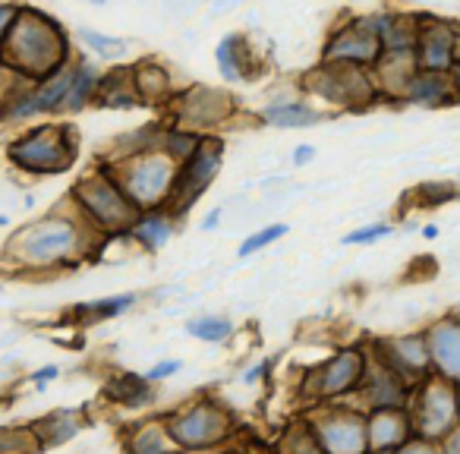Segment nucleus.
<instances>
[{
  "label": "nucleus",
  "instance_id": "nucleus-1",
  "mask_svg": "<svg viewBox=\"0 0 460 454\" xmlns=\"http://www.w3.org/2000/svg\"><path fill=\"white\" fill-rule=\"evenodd\" d=\"M108 240L92 231L70 202H64L60 209L16 227L4 246V263L29 275H58L79 269Z\"/></svg>",
  "mask_w": 460,
  "mask_h": 454
},
{
  "label": "nucleus",
  "instance_id": "nucleus-2",
  "mask_svg": "<svg viewBox=\"0 0 460 454\" xmlns=\"http://www.w3.org/2000/svg\"><path fill=\"white\" fill-rule=\"evenodd\" d=\"M73 58H76V45H73L70 29L48 10L35 4H20V13L0 45V70L39 83L70 64Z\"/></svg>",
  "mask_w": 460,
  "mask_h": 454
},
{
  "label": "nucleus",
  "instance_id": "nucleus-3",
  "mask_svg": "<svg viewBox=\"0 0 460 454\" xmlns=\"http://www.w3.org/2000/svg\"><path fill=\"white\" fill-rule=\"evenodd\" d=\"M4 158L22 177H60L79 161V133L66 117H45L16 129L4 146Z\"/></svg>",
  "mask_w": 460,
  "mask_h": 454
},
{
  "label": "nucleus",
  "instance_id": "nucleus-4",
  "mask_svg": "<svg viewBox=\"0 0 460 454\" xmlns=\"http://www.w3.org/2000/svg\"><path fill=\"white\" fill-rule=\"evenodd\" d=\"M66 202H70L73 209H76V215L89 224L92 231L102 234L104 240H120L123 234L129 231V224L136 221V215H139V209H136L127 192H123L114 167L102 158H98L89 171L73 180Z\"/></svg>",
  "mask_w": 460,
  "mask_h": 454
},
{
  "label": "nucleus",
  "instance_id": "nucleus-5",
  "mask_svg": "<svg viewBox=\"0 0 460 454\" xmlns=\"http://www.w3.org/2000/svg\"><path fill=\"white\" fill-rule=\"evenodd\" d=\"M300 92L315 102L328 117L332 114H363V111L382 104L376 76L369 67H347V64H315L303 73Z\"/></svg>",
  "mask_w": 460,
  "mask_h": 454
},
{
  "label": "nucleus",
  "instance_id": "nucleus-6",
  "mask_svg": "<svg viewBox=\"0 0 460 454\" xmlns=\"http://www.w3.org/2000/svg\"><path fill=\"white\" fill-rule=\"evenodd\" d=\"M161 420H164V429L177 451H217L237 432V420L217 397H196V401L171 410Z\"/></svg>",
  "mask_w": 460,
  "mask_h": 454
},
{
  "label": "nucleus",
  "instance_id": "nucleus-7",
  "mask_svg": "<svg viewBox=\"0 0 460 454\" xmlns=\"http://www.w3.org/2000/svg\"><path fill=\"white\" fill-rule=\"evenodd\" d=\"M240 111H243V104H240V98L234 92L205 83H190L180 85L177 95L171 98V104H167L161 117L192 127L199 133H217V129L237 120Z\"/></svg>",
  "mask_w": 460,
  "mask_h": 454
},
{
  "label": "nucleus",
  "instance_id": "nucleus-8",
  "mask_svg": "<svg viewBox=\"0 0 460 454\" xmlns=\"http://www.w3.org/2000/svg\"><path fill=\"white\" fill-rule=\"evenodd\" d=\"M108 165L114 167L123 192H127L129 202L139 211L167 205L171 190H173V177H177V161H171L164 152L129 155V158H120V161H108Z\"/></svg>",
  "mask_w": 460,
  "mask_h": 454
},
{
  "label": "nucleus",
  "instance_id": "nucleus-9",
  "mask_svg": "<svg viewBox=\"0 0 460 454\" xmlns=\"http://www.w3.org/2000/svg\"><path fill=\"white\" fill-rule=\"evenodd\" d=\"M224 155H227V142L221 133H208L202 139V146L190 155L186 161L177 165V177H173V190L167 199V209L183 221L196 202L211 190V183L217 180L224 167Z\"/></svg>",
  "mask_w": 460,
  "mask_h": 454
},
{
  "label": "nucleus",
  "instance_id": "nucleus-10",
  "mask_svg": "<svg viewBox=\"0 0 460 454\" xmlns=\"http://www.w3.org/2000/svg\"><path fill=\"white\" fill-rule=\"evenodd\" d=\"M366 363H369V347L366 344H347L341 351H334L328 360H322L315 369L306 372V385L303 395L313 404H328V401H344L359 391L366 378Z\"/></svg>",
  "mask_w": 460,
  "mask_h": 454
},
{
  "label": "nucleus",
  "instance_id": "nucleus-11",
  "mask_svg": "<svg viewBox=\"0 0 460 454\" xmlns=\"http://www.w3.org/2000/svg\"><path fill=\"white\" fill-rule=\"evenodd\" d=\"M407 410H410V420H413V432L441 441L447 432H454L460 426L457 385L438 376H426L422 382L413 385Z\"/></svg>",
  "mask_w": 460,
  "mask_h": 454
},
{
  "label": "nucleus",
  "instance_id": "nucleus-12",
  "mask_svg": "<svg viewBox=\"0 0 460 454\" xmlns=\"http://www.w3.org/2000/svg\"><path fill=\"white\" fill-rule=\"evenodd\" d=\"M319 445L325 454H369V432H366V410L357 404H315L309 410Z\"/></svg>",
  "mask_w": 460,
  "mask_h": 454
},
{
  "label": "nucleus",
  "instance_id": "nucleus-13",
  "mask_svg": "<svg viewBox=\"0 0 460 454\" xmlns=\"http://www.w3.org/2000/svg\"><path fill=\"white\" fill-rule=\"evenodd\" d=\"M382 58V45L369 29L359 22V16H347V20L334 22L328 29L325 41H322V64H347V67H376Z\"/></svg>",
  "mask_w": 460,
  "mask_h": 454
},
{
  "label": "nucleus",
  "instance_id": "nucleus-14",
  "mask_svg": "<svg viewBox=\"0 0 460 454\" xmlns=\"http://www.w3.org/2000/svg\"><path fill=\"white\" fill-rule=\"evenodd\" d=\"M460 48V22L445 16L420 13V41H416V67L420 70L447 73L457 60Z\"/></svg>",
  "mask_w": 460,
  "mask_h": 454
},
{
  "label": "nucleus",
  "instance_id": "nucleus-15",
  "mask_svg": "<svg viewBox=\"0 0 460 454\" xmlns=\"http://www.w3.org/2000/svg\"><path fill=\"white\" fill-rule=\"evenodd\" d=\"M410 395H413V385L403 376H397L382 357L369 347V363H366V378L359 385L357 407L363 410H382V407H407Z\"/></svg>",
  "mask_w": 460,
  "mask_h": 454
},
{
  "label": "nucleus",
  "instance_id": "nucleus-16",
  "mask_svg": "<svg viewBox=\"0 0 460 454\" xmlns=\"http://www.w3.org/2000/svg\"><path fill=\"white\" fill-rule=\"evenodd\" d=\"M372 351L397 372L410 385L422 382L426 376H432V360H429V341L426 332H410V334H391V338L372 341Z\"/></svg>",
  "mask_w": 460,
  "mask_h": 454
},
{
  "label": "nucleus",
  "instance_id": "nucleus-17",
  "mask_svg": "<svg viewBox=\"0 0 460 454\" xmlns=\"http://www.w3.org/2000/svg\"><path fill=\"white\" fill-rule=\"evenodd\" d=\"M129 79H133V92L142 108H155L161 114H164V108L180 89L173 70L161 58H155V54L129 60Z\"/></svg>",
  "mask_w": 460,
  "mask_h": 454
},
{
  "label": "nucleus",
  "instance_id": "nucleus-18",
  "mask_svg": "<svg viewBox=\"0 0 460 454\" xmlns=\"http://www.w3.org/2000/svg\"><path fill=\"white\" fill-rule=\"evenodd\" d=\"M429 341V360H432V376L447 378L460 385V322L451 313L432 319L426 328Z\"/></svg>",
  "mask_w": 460,
  "mask_h": 454
},
{
  "label": "nucleus",
  "instance_id": "nucleus-19",
  "mask_svg": "<svg viewBox=\"0 0 460 454\" xmlns=\"http://www.w3.org/2000/svg\"><path fill=\"white\" fill-rule=\"evenodd\" d=\"M215 67L217 76L230 85L240 83H256L259 79V54L250 35L243 32H227L215 48Z\"/></svg>",
  "mask_w": 460,
  "mask_h": 454
},
{
  "label": "nucleus",
  "instance_id": "nucleus-20",
  "mask_svg": "<svg viewBox=\"0 0 460 454\" xmlns=\"http://www.w3.org/2000/svg\"><path fill=\"white\" fill-rule=\"evenodd\" d=\"M177 231H180V218L167 205H158V209H142L136 215V221L129 224V231L123 234V240L142 253H161Z\"/></svg>",
  "mask_w": 460,
  "mask_h": 454
},
{
  "label": "nucleus",
  "instance_id": "nucleus-21",
  "mask_svg": "<svg viewBox=\"0 0 460 454\" xmlns=\"http://www.w3.org/2000/svg\"><path fill=\"white\" fill-rule=\"evenodd\" d=\"M325 111L315 102H309L306 95H294V98H271L269 104L256 111V120L262 127H275V129H306V127H319L325 120Z\"/></svg>",
  "mask_w": 460,
  "mask_h": 454
},
{
  "label": "nucleus",
  "instance_id": "nucleus-22",
  "mask_svg": "<svg viewBox=\"0 0 460 454\" xmlns=\"http://www.w3.org/2000/svg\"><path fill=\"white\" fill-rule=\"evenodd\" d=\"M366 432H369V451H394L413 435V420L407 407H382L366 410Z\"/></svg>",
  "mask_w": 460,
  "mask_h": 454
},
{
  "label": "nucleus",
  "instance_id": "nucleus-23",
  "mask_svg": "<svg viewBox=\"0 0 460 454\" xmlns=\"http://www.w3.org/2000/svg\"><path fill=\"white\" fill-rule=\"evenodd\" d=\"M401 104H413V108H426V111L454 108L457 98H454L451 76L438 70H416L413 79L407 83V89H403Z\"/></svg>",
  "mask_w": 460,
  "mask_h": 454
},
{
  "label": "nucleus",
  "instance_id": "nucleus-24",
  "mask_svg": "<svg viewBox=\"0 0 460 454\" xmlns=\"http://www.w3.org/2000/svg\"><path fill=\"white\" fill-rule=\"evenodd\" d=\"M39 120H45V117H41L39 98H35V83L10 76L7 85H4V95H0V123L22 129Z\"/></svg>",
  "mask_w": 460,
  "mask_h": 454
},
{
  "label": "nucleus",
  "instance_id": "nucleus-25",
  "mask_svg": "<svg viewBox=\"0 0 460 454\" xmlns=\"http://www.w3.org/2000/svg\"><path fill=\"white\" fill-rule=\"evenodd\" d=\"M102 73L104 70L95 64V60L85 58V54H76V60H73L70 92H66V104H64V117H76V114H83V111L95 108Z\"/></svg>",
  "mask_w": 460,
  "mask_h": 454
},
{
  "label": "nucleus",
  "instance_id": "nucleus-26",
  "mask_svg": "<svg viewBox=\"0 0 460 454\" xmlns=\"http://www.w3.org/2000/svg\"><path fill=\"white\" fill-rule=\"evenodd\" d=\"M32 429H35V435H39L41 448L51 451V448L66 445V441H73L83 432L85 414L79 407H58V410H51V414L39 416V420H32Z\"/></svg>",
  "mask_w": 460,
  "mask_h": 454
},
{
  "label": "nucleus",
  "instance_id": "nucleus-27",
  "mask_svg": "<svg viewBox=\"0 0 460 454\" xmlns=\"http://www.w3.org/2000/svg\"><path fill=\"white\" fill-rule=\"evenodd\" d=\"M416 70L420 67H416L413 54H382L376 60V67H372V76H376L382 102H401L403 89H407V83L413 79Z\"/></svg>",
  "mask_w": 460,
  "mask_h": 454
},
{
  "label": "nucleus",
  "instance_id": "nucleus-28",
  "mask_svg": "<svg viewBox=\"0 0 460 454\" xmlns=\"http://www.w3.org/2000/svg\"><path fill=\"white\" fill-rule=\"evenodd\" d=\"M102 395L108 397L111 404L127 407V410H142L158 401V391H155V385L146 378V372H117V376H111L108 382H104Z\"/></svg>",
  "mask_w": 460,
  "mask_h": 454
},
{
  "label": "nucleus",
  "instance_id": "nucleus-29",
  "mask_svg": "<svg viewBox=\"0 0 460 454\" xmlns=\"http://www.w3.org/2000/svg\"><path fill=\"white\" fill-rule=\"evenodd\" d=\"M95 108L104 111H136L142 108L139 98L133 92V79H129V64L111 67L102 73V83H98Z\"/></svg>",
  "mask_w": 460,
  "mask_h": 454
},
{
  "label": "nucleus",
  "instance_id": "nucleus-30",
  "mask_svg": "<svg viewBox=\"0 0 460 454\" xmlns=\"http://www.w3.org/2000/svg\"><path fill=\"white\" fill-rule=\"evenodd\" d=\"M139 300H142L139 294H111V297H102V300H85L70 309V319L76 322V328L102 325V322L127 316Z\"/></svg>",
  "mask_w": 460,
  "mask_h": 454
},
{
  "label": "nucleus",
  "instance_id": "nucleus-31",
  "mask_svg": "<svg viewBox=\"0 0 460 454\" xmlns=\"http://www.w3.org/2000/svg\"><path fill=\"white\" fill-rule=\"evenodd\" d=\"M161 129H164V117H158V120H152V123H142V127L127 129V133H120L114 142H111L108 152H104L102 158L104 161H120V158H129V155L158 152Z\"/></svg>",
  "mask_w": 460,
  "mask_h": 454
},
{
  "label": "nucleus",
  "instance_id": "nucleus-32",
  "mask_svg": "<svg viewBox=\"0 0 460 454\" xmlns=\"http://www.w3.org/2000/svg\"><path fill=\"white\" fill-rule=\"evenodd\" d=\"M73 60L60 67V70H54L51 76L35 83V98H39L41 117H64L66 92H70V79H73Z\"/></svg>",
  "mask_w": 460,
  "mask_h": 454
},
{
  "label": "nucleus",
  "instance_id": "nucleus-33",
  "mask_svg": "<svg viewBox=\"0 0 460 454\" xmlns=\"http://www.w3.org/2000/svg\"><path fill=\"white\" fill-rule=\"evenodd\" d=\"M416 41H420V13L397 10L378 45H382V54H413L416 58Z\"/></svg>",
  "mask_w": 460,
  "mask_h": 454
},
{
  "label": "nucleus",
  "instance_id": "nucleus-34",
  "mask_svg": "<svg viewBox=\"0 0 460 454\" xmlns=\"http://www.w3.org/2000/svg\"><path fill=\"white\" fill-rule=\"evenodd\" d=\"M123 454H177V448H173L171 435H167L164 420H152L129 432Z\"/></svg>",
  "mask_w": 460,
  "mask_h": 454
},
{
  "label": "nucleus",
  "instance_id": "nucleus-35",
  "mask_svg": "<svg viewBox=\"0 0 460 454\" xmlns=\"http://www.w3.org/2000/svg\"><path fill=\"white\" fill-rule=\"evenodd\" d=\"M208 133H199V129L192 127H183V123H173L164 117V129H161V146L158 152H164L171 161H186L192 152H196L199 146H202V139Z\"/></svg>",
  "mask_w": 460,
  "mask_h": 454
},
{
  "label": "nucleus",
  "instance_id": "nucleus-36",
  "mask_svg": "<svg viewBox=\"0 0 460 454\" xmlns=\"http://www.w3.org/2000/svg\"><path fill=\"white\" fill-rule=\"evenodd\" d=\"M271 454H325V451H322L319 435H315L309 416H300V420H294L284 429Z\"/></svg>",
  "mask_w": 460,
  "mask_h": 454
},
{
  "label": "nucleus",
  "instance_id": "nucleus-37",
  "mask_svg": "<svg viewBox=\"0 0 460 454\" xmlns=\"http://www.w3.org/2000/svg\"><path fill=\"white\" fill-rule=\"evenodd\" d=\"M234 322L227 319V316H217V313H202L196 316V319L186 322V334L196 341H202V344H224V341L234 338Z\"/></svg>",
  "mask_w": 460,
  "mask_h": 454
},
{
  "label": "nucleus",
  "instance_id": "nucleus-38",
  "mask_svg": "<svg viewBox=\"0 0 460 454\" xmlns=\"http://www.w3.org/2000/svg\"><path fill=\"white\" fill-rule=\"evenodd\" d=\"M0 454H45L32 423L29 426H0Z\"/></svg>",
  "mask_w": 460,
  "mask_h": 454
},
{
  "label": "nucleus",
  "instance_id": "nucleus-39",
  "mask_svg": "<svg viewBox=\"0 0 460 454\" xmlns=\"http://www.w3.org/2000/svg\"><path fill=\"white\" fill-rule=\"evenodd\" d=\"M76 39L85 45V51H92L95 58L102 60H117L127 54L129 41L127 39H117V35H104V32H95V29H79Z\"/></svg>",
  "mask_w": 460,
  "mask_h": 454
},
{
  "label": "nucleus",
  "instance_id": "nucleus-40",
  "mask_svg": "<svg viewBox=\"0 0 460 454\" xmlns=\"http://www.w3.org/2000/svg\"><path fill=\"white\" fill-rule=\"evenodd\" d=\"M290 234V224L284 221H275V224H265V227H256V231L250 234V237L243 240V244L237 246V256L240 259H250L256 256V253L269 250V246H275L278 240H284Z\"/></svg>",
  "mask_w": 460,
  "mask_h": 454
},
{
  "label": "nucleus",
  "instance_id": "nucleus-41",
  "mask_svg": "<svg viewBox=\"0 0 460 454\" xmlns=\"http://www.w3.org/2000/svg\"><path fill=\"white\" fill-rule=\"evenodd\" d=\"M391 234H394V224L391 221H372V224L357 227V231L344 234L341 244L344 246H376V244H382V240H388Z\"/></svg>",
  "mask_w": 460,
  "mask_h": 454
},
{
  "label": "nucleus",
  "instance_id": "nucleus-42",
  "mask_svg": "<svg viewBox=\"0 0 460 454\" xmlns=\"http://www.w3.org/2000/svg\"><path fill=\"white\" fill-rule=\"evenodd\" d=\"M420 199V205H429V209H438V205H447L454 196H460L457 183H420L413 192Z\"/></svg>",
  "mask_w": 460,
  "mask_h": 454
},
{
  "label": "nucleus",
  "instance_id": "nucleus-43",
  "mask_svg": "<svg viewBox=\"0 0 460 454\" xmlns=\"http://www.w3.org/2000/svg\"><path fill=\"white\" fill-rule=\"evenodd\" d=\"M394 454H441V445L435 439H426V435L413 432L401 448H394Z\"/></svg>",
  "mask_w": 460,
  "mask_h": 454
},
{
  "label": "nucleus",
  "instance_id": "nucleus-44",
  "mask_svg": "<svg viewBox=\"0 0 460 454\" xmlns=\"http://www.w3.org/2000/svg\"><path fill=\"white\" fill-rule=\"evenodd\" d=\"M271 376V360H259V363L246 366L243 372H240V385H246V388H256L259 382H265V378Z\"/></svg>",
  "mask_w": 460,
  "mask_h": 454
},
{
  "label": "nucleus",
  "instance_id": "nucleus-45",
  "mask_svg": "<svg viewBox=\"0 0 460 454\" xmlns=\"http://www.w3.org/2000/svg\"><path fill=\"white\" fill-rule=\"evenodd\" d=\"M180 369H183V360H161V363H155L152 369L146 372V378L152 385H158V382H164V378L177 376Z\"/></svg>",
  "mask_w": 460,
  "mask_h": 454
},
{
  "label": "nucleus",
  "instance_id": "nucleus-46",
  "mask_svg": "<svg viewBox=\"0 0 460 454\" xmlns=\"http://www.w3.org/2000/svg\"><path fill=\"white\" fill-rule=\"evenodd\" d=\"M20 4L22 0H0V45H4V39H7L16 13H20Z\"/></svg>",
  "mask_w": 460,
  "mask_h": 454
},
{
  "label": "nucleus",
  "instance_id": "nucleus-47",
  "mask_svg": "<svg viewBox=\"0 0 460 454\" xmlns=\"http://www.w3.org/2000/svg\"><path fill=\"white\" fill-rule=\"evenodd\" d=\"M58 378H60V366H58V363L39 366V369L29 372V382H32L35 388H48V385L58 382Z\"/></svg>",
  "mask_w": 460,
  "mask_h": 454
},
{
  "label": "nucleus",
  "instance_id": "nucleus-48",
  "mask_svg": "<svg viewBox=\"0 0 460 454\" xmlns=\"http://www.w3.org/2000/svg\"><path fill=\"white\" fill-rule=\"evenodd\" d=\"M290 161H294V167H306L315 161V146H309V142H303V146L294 148V155H290Z\"/></svg>",
  "mask_w": 460,
  "mask_h": 454
},
{
  "label": "nucleus",
  "instance_id": "nucleus-49",
  "mask_svg": "<svg viewBox=\"0 0 460 454\" xmlns=\"http://www.w3.org/2000/svg\"><path fill=\"white\" fill-rule=\"evenodd\" d=\"M438 445H441V454H460V426L454 429V432H447Z\"/></svg>",
  "mask_w": 460,
  "mask_h": 454
},
{
  "label": "nucleus",
  "instance_id": "nucleus-50",
  "mask_svg": "<svg viewBox=\"0 0 460 454\" xmlns=\"http://www.w3.org/2000/svg\"><path fill=\"white\" fill-rule=\"evenodd\" d=\"M221 218H224V209L217 205V209H211L208 215H205L202 227H205V231H217V224H221Z\"/></svg>",
  "mask_w": 460,
  "mask_h": 454
},
{
  "label": "nucleus",
  "instance_id": "nucleus-51",
  "mask_svg": "<svg viewBox=\"0 0 460 454\" xmlns=\"http://www.w3.org/2000/svg\"><path fill=\"white\" fill-rule=\"evenodd\" d=\"M447 76H451V85H454V98H457L460 104V58L451 64V70H447Z\"/></svg>",
  "mask_w": 460,
  "mask_h": 454
},
{
  "label": "nucleus",
  "instance_id": "nucleus-52",
  "mask_svg": "<svg viewBox=\"0 0 460 454\" xmlns=\"http://www.w3.org/2000/svg\"><path fill=\"white\" fill-rule=\"evenodd\" d=\"M438 224H426V227H422V237L426 240H438Z\"/></svg>",
  "mask_w": 460,
  "mask_h": 454
},
{
  "label": "nucleus",
  "instance_id": "nucleus-53",
  "mask_svg": "<svg viewBox=\"0 0 460 454\" xmlns=\"http://www.w3.org/2000/svg\"><path fill=\"white\" fill-rule=\"evenodd\" d=\"M215 454H250L246 448H240V445H224V448H217Z\"/></svg>",
  "mask_w": 460,
  "mask_h": 454
},
{
  "label": "nucleus",
  "instance_id": "nucleus-54",
  "mask_svg": "<svg viewBox=\"0 0 460 454\" xmlns=\"http://www.w3.org/2000/svg\"><path fill=\"white\" fill-rule=\"evenodd\" d=\"M447 313H451V316H454V319H457V322H460V303H457V307H451V309H447Z\"/></svg>",
  "mask_w": 460,
  "mask_h": 454
},
{
  "label": "nucleus",
  "instance_id": "nucleus-55",
  "mask_svg": "<svg viewBox=\"0 0 460 454\" xmlns=\"http://www.w3.org/2000/svg\"><path fill=\"white\" fill-rule=\"evenodd\" d=\"M85 4H92V7H102V4H108V0H85Z\"/></svg>",
  "mask_w": 460,
  "mask_h": 454
},
{
  "label": "nucleus",
  "instance_id": "nucleus-56",
  "mask_svg": "<svg viewBox=\"0 0 460 454\" xmlns=\"http://www.w3.org/2000/svg\"><path fill=\"white\" fill-rule=\"evenodd\" d=\"M369 454H394V451H369Z\"/></svg>",
  "mask_w": 460,
  "mask_h": 454
},
{
  "label": "nucleus",
  "instance_id": "nucleus-57",
  "mask_svg": "<svg viewBox=\"0 0 460 454\" xmlns=\"http://www.w3.org/2000/svg\"><path fill=\"white\" fill-rule=\"evenodd\" d=\"M177 454H196V451H177Z\"/></svg>",
  "mask_w": 460,
  "mask_h": 454
},
{
  "label": "nucleus",
  "instance_id": "nucleus-58",
  "mask_svg": "<svg viewBox=\"0 0 460 454\" xmlns=\"http://www.w3.org/2000/svg\"><path fill=\"white\" fill-rule=\"evenodd\" d=\"M457 395H460V385H457Z\"/></svg>",
  "mask_w": 460,
  "mask_h": 454
}]
</instances>
